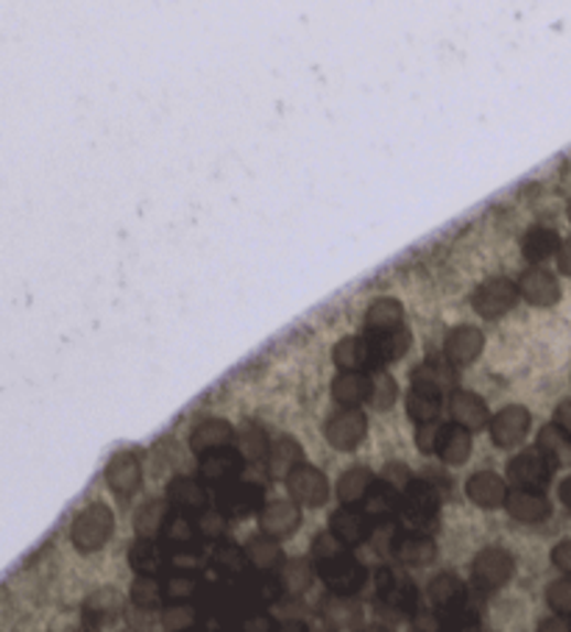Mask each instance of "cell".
Instances as JSON below:
<instances>
[{
  "instance_id": "49",
  "label": "cell",
  "mask_w": 571,
  "mask_h": 632,
  "mask_svg": "<svg viewBox=\"0 0 571 632\" xmlns=\"http://www.w3.org/2000/svg\"><path fill=\"white\" fill-rule=\"evenodd\" d=\"M201 621L198 608H193L190 602H168V608L162 610V626L165 630H190Z\"/></svg>"
},
{
  "instance_id": "57",
  "label": "cell",
  "mask_w": 571,
  "mask_h": 632,
  "mask_svg": "<svg viewBox=\"0 0 571 632\" xmlns=\"http://www.w3.org/2000/svg\"><path fill=\"white\" fill-rule=\"evenodd\" d=\"M560 502L571 510V476H565V480L560 482Z\"/></svg>"
},
{
  "instance_id": "14",
  "label": "cell",
  "mask_w": 571,
  "mask_h": 632,
  "mask_svg": "<svg viewBox=\"0 0 571 632\" xmlns=\"http://www.w3.org/2000/svg\"><path fill=\"white\" fill-rule=\"evenodd\" d=\"M231 443H237V432L226 418H204L190 432V451L195 457L213 454V451L226 449Z\"/></svg>"
},
{
  "instance_id": "1",
  "label": "cell",
  "mask_w": 571,
  "mask_h": 632,
  "mask_svg": "<svg viewBox=\"0 0 571 632\" xmlns=\"http://www.w3.org/2000/svg\"><path fill=\"white\" fill-rule=\"evenodd\" d=\"M115 535V513L104 502L87 504L78 510V515L71 524V544L76 546L82 555H95L112 540Z\"/></svg>"
},
{
  "instance_id": "48",
  "label": "cell",
  "mask_w": 571,
  "mask_h": 632,
  "mask_svg": "<svg viewBox=\"0 0 571 632\" xmlns=\"http://www.w3.org/2000/svg\"><path fill=\"white\" fill-rule=\"evenodd\" d=\"M198 535L201 533L195 529V524L190 522V515L179 513V515H171V522H168L162 538H165L171 546H179V551H184L195 544V538H198Z\"/></svg>"
},
{
  "instance_id": "31",
  "label": "cell",
  "mask_w": 571,
  "mask_h": 632,
  "mask_svg": "<svg viewBox=\"0 0 571 632\" xmlns=\"http://www.w3.org/2000/svg\"><path fill=\"white\" fill-rule=\"evenodd\" d=\"M319 615L335 630H348V626H357L363 619V608L357 604V599L346 597V593H330L324 602L319 604Z\"/></svg>"
},
{
  "instance_id": "7",
  "label": "cell",
  "mask_w": 571,
  "mask_h": 632,
  "mask_svg": "<svg viewBox=\"0 0 571 632\" xmlns=\"http://www.w3.org/2000/svg\"><path fill=\"white\" fill-rule=\"evenodd\" d=\"M513 574H516V560H513L510 551L499 549V546H488L472 563V580L483 591H496V588L507 586Z\"/></svg>"
},
{
  "instance_id": "45",
  "label": "cell",
  "mask_w": 571,
  "mask_h": 632,
  "mask_svg": "<svg viewBox=\"0 0 571 632\" xmlns=\"http://www.w3.org/2000/svg\"><path fill=\"white\" fill-rule=\"evenodd\" d=\"M371 374V393H368V405L379 413L394 410L396 401H399V385L390 374H385L383 368L368 371Z\"/></svg>"
},
{
  "instance_id": "40",
  "label": "cell",
  "mask_w": 571,
  "mask_h": 632,
  "mask_svg": "<svg viewBox=\"0 0 571 632\" xmlns=\"http://www.w3.org/2000/svg\"><path fill=\"white\" fill-rule=\"evenodd\" d=\"M405 326V307L399 299H374L371 307L366 310V329L368 332H385V329Z\"/></svg>"
},
{
  "instance_id": "42",
  "label": "cell",
  "mask_w": 571,
  "mask_h": 632,
  "mask_svg": "<svg viewBox=\"0 0 571 632\" xmlns=\"http://www.w3.org/2000/svg\"><path fill=\"white\" fill-rule=\"evenodd\" d=\"M313 580H315L313 566H310L306 560H301V557H295V560H284L282 568H279V582H282V591L290 593V597H301V593L310 591Z\"/></svg>"
},
{
  "instance_id": "38",
  "label": "cell",
  "mask_w": 571,
  "mask_h": 632,
  "mask_svg": "<svg viewBox=\"0 0 571 632\" xmlns=\"http://www.w3.org/2000/svg\"><path fill=\"white\" fill-rule=\"evenodd\" d=\"M374 482H377V476H374V471L368 469V465H354V469H348L346 474L337 480V499H341V504H359L368 496Z\"/></svg>"
},
{
  "instance_id": "10",
  "label": "cell",
  "mask_w": 571,
  "mask_h": 632,
  "mask_svg": "<svg viewBox=\"0 0 571 632\" xmlns=\"http://www.w3.org/2000/svg\"><path fill=\"white\" fill-rule=\"evenodd\" d=\"M438 510H441V493H438V485H432L430 480H410L407 488L401 491V513L410 518L412 524H424L435 522Z\"/></svg>"
},
{
  "instance_id": "44",
  "label": "cell",
  "mask_w": 571,
  "mask_h": 632,
  "mask_svg": "<svg viewBox=\"0 0 571 632\" xmlns=\"http://www.w3.org/2000/svg\"><path fill=\"white\" fill-rule=\"evenodd\" d=\"M84 615H87V624L104 626L112 624L120 615V599L115 591H98L87 599L84 604Z\"/></svg>"
},
{
  "instance_id": "5",
  "label": "cell",
  "mask_w": 571,
  "mask_h": 632,
  "mask_svg": "<svg viewBox=\"0 0 571 632\" xmlns=\"http://www.w3.org/2000/svg\"><path fill=\"white\" fill-rule=\"evenodd\" d=\"M324 435L335 451L359 449L368 435L366 413L359 410V407H343V410L332 413L324 427Z\"/></svg>"
},
{
  "instance_id": "53",
  "label": "cell",
  "mask_w": 571,
  "mask_h": 632,
  "mask_svg": "<svg viewBox=\"0 0 571 632\" xmlns=\"http://www.w3.org/2000/svg\"><path fill=\"white\" fill-rule=\"evenodd\" d=\"M552 563L554 568H560L563 574H571V540H560L552 549Z\"/></svg>"
},
{
  "instance_id": "24",
  "label": "cell",
  "mask_w": 571,
  "mask_h": 632,
  "mask_svg": "<svg viewBox=\"0 0 571 632\" xmlns=\"http://www.w3.org/2000/svg\"><path fill=\"white\" fill-rule=\"evenodd\" d=\"M507 493H510L507 491V482L499 474H494V471H477L465 482V496L483 510L505 507Z\"/></svg>"
},
{
  "instance_id": "28",
  "label": "cell",
  "mask_w": 571,
  "mask_h": 632,
  "mask_svg": "<svg viewBox=\"0 0 571 632\" xmlns=\"http://www.w3.org/2000/svg\"><path fill=\"white\" fill-rule=\"evenodd\" d=\"M363 510L371 515V522H379V524L390 522V518H394V515L401 510V491L388 480L374 482L368 496L363 499Z\"/></svg>"
},
{
  "instance_id": "55",
  "label": "cell",
  "mask_w": 571,
  "mask_h": 632,
  "mask_svg": "<svg viewBox=\"0 0 571 632\" xmlns=\"http://www.w3.org/2000/svg\"><path fill=\"white\" fill-rule=\"evenodd\" d=\"M554 424H558V427L571 438V401L558 405V410H554Z\"/></svg>"
},
{
  "instance_id": "32",
  "label": "cell",
  "mask_w": 571,
  "mask_h": 632,
  "mask_svg": "<svg viewBox=\"0 0 571 632\" xmlns=\"http://www.w3.org/2000/svg\"><path fill=\"white\" fill-rule=\"evenodd\" d=\"M301 463H304V449H301L299 440L290 438V435H282V438L273 440L271 454H268L266 460V469L273 480H288L290 471Z\"/></svg>"
},
{
  "instance_id": "41",
  "label": "cell",
  "mask_w": 571,
  "mask_h": 632,
  "mask_svg": "<svg viewBox=\"0 0 571 632\" xmlns=\"http://www.w3.org/2000/svg\"><path fill=\"white\" fill-rule=\"evenodd\" d=\"M248 555L246 549H240L237 544H231V540H224V544L215 546L213 551V568L218 574H224V577H235V580H246V571H248Z\"/></svg>"
},
{
  "instance_id": "51",
  "label": "cell",
  "mask_w": 571,
  "mask_h": 632,
  "mask_svg": "<svg viewBox=\"0 0 571 632\" xmlns=\"http://www.w3.org/2000/svg\"><path fill=\"white\" fill-rule=\"evenodd\" d=\"M438 432H441V424L438 421L416 424V446H419L421 454H435Z\"/></svg>"
},
{
  "instance_id": "9",
  "label": "cell",
  "mask_w": 571,
  "mask_h": 632,
  "mask_svg": "<svg viewBox=\"0 0 571 632\" xmlns=\"http://www.w3.org/2000/svg\"><path fill=\"white\" fill-rule=\"evenodd\" d=\"M104 480H107V488L120 499H129L140 491L142 485V460L137 451L123 449L115 451L109 457L107 471H104Z\"/></svg>"
},
{
  "instance_id": "26",
  "label": "cell",
  "mask_w": 571,
  "mask_h": 632,
  "mask_svg": "<svg viewBox=\"0 0 571 632\" xmlns=\"http://www.w3.org/2000/svg\"><path fill=\"white\" fill-rule=\"evenodd\" d=\"M129 566L137 574H165L171 566V551L160 544L157 538H140L137 544H131L129 549Z\"/></svg>"
},
{
  "instance_id": "50",
  "label": "cell",
  "mask_w": 571,
  "mask_h": 632,
  "mask_svg": "<svg viewBox=\"0 0 571 632\" xmlns=\"http://www.w3.org/2000/svg\"><path fill=\"white\" fill-rule=\"evenodd\" d=\"M547 604L560 619H571V574L560 577L547 588Z\"/></svg>"
},
{
  "instance_id": "35",
  "label": "cell",
  "mask_w": 571,
  "mask_h": 632,
  "mask_svg": "<svg viewBox=\"0 0 571 632\" xmlns=\"http://www.w3.org/2000/svg\"><path fill=\"white\" fill-rule=\"evenodd\" d=\"M443 393L438 390H427V387H410L405 398L407 416L412 418L416 424H427V421H438L443 410Z\"/></svg>"
},
{
  "instance_id": "34",
  "label": "cell",
  "mask_w": 571,
  "mask_h": 632,
  "mask_svg": "<svg viewBox=\"0 0 571 632\" xmlns=\"http://www.w3.org/2000/svg\"><path fill=\"white\" fill-rule=\"evenodd\" d=\"M165 499H148L140 510L134 513V529L140 538H162L168 522H171V507Z\"/></svg>"
},
{
  "instance_id": "52",
  "label": "cell",
  "mask_w": 571,
  "mask_h": 632,
  "mask_svg": "<svg viewBox=\"0 0 571 632\" xmlns=\"http://www.w3.org/2000/svg\"><path fill=\"white\" fill-rule=\"evenodd\" d=\"M224 510H206L204 515L198 518V533L201 538H220L224 533Z\"/></svg>"
},
{
  "instance_id": "20",
  "label": "cell",
  "mask_w": 571,
  "mask_h": 632,
  "mask_svg": "<svg viewBox=\"0 0 571 632\" xmlns=\"http://www.w3.org/2000/svg\"><path fill=\"white\" fill-rule=\"evenodd\" d=\"M218 504L229 518H248V515L266 507V493L254 482H246V485L243 482H231V485L224 488Z\"/></svg>"
},
{
  "instance_id": "15",
  "label": "cell",
  "mask_w": 571,
  "mask_h": 632,
  "mask_svg": "<svg viewBox=\"0 0 571 632\" xmlns=\"http://www.w3.org/2000/svg\"><path fill=\"white\" fill-rule=\"evenodd\" d=\"M377 593L388 608L399 610V613H412L419 604V588L412 586V580L396 574L394 568H379L377 571Z\"/></svg>"
},
{
  "instance_id": "22",
  "label": "cell",
  "mask_w": 571,
  "mask_h": 632,
  "mask_svg": "<svg viewBox=\"0 0 571 632\" xmlns=\"http://www.w3.org/2000/svg\"><path fill=\"white\" fill-rule=\"evenodd\" d=\"M168 502L173 510L190 515V518H201L209 510V496L201 482L190 480V476H173L168 485Z\"/></svg>"
},
{
  "instance_id": "37",
  "label": "cell",
  "mask_w": 571,
  "mask_h": 632,
  "mask_svg": "<svg viewBox=\"0 0 571 632\" xmlns=\"http://www.w3.org/2000/svg\"><path fill=\"white\" fill-rule=\"evenodd\" d=\"M246 555L257 571H277V568H282V563H284L282 546H279V540L271 538V535H266V533H259V535H254V538H248Z\"/></svg>"
},
{
  "instance_id": "11",
  "label": "cell",
  "mask_w": 571,
  "mask_h": 632,
  "mask_svg": "<svg viewBox=\"0 0 571 632\" xmlns=\"http://www.w3.org/2000/svg\"><path fill=\"white\" fill-rule=\"evenodd\" d=\"M518 293L527 304L538 307V310H549L560 301L558 276L552 270L541 268V265H530L525 274L518 276Z\"/></svg>"
},
{
  "instance_id": "4",
  "label": "cell",
  "mask_w": 571,
  "mask_h": 632,
  "mask_svg": "<svg viewBox=\"0 0 571 632\" xmlns=\"http://www.w3.org/2000/svg\"><path fill=\"white\" fill-rule=\"evenodd\" d=\"M284 485H288L290 499H295L301 507L319 510V507H324L332 496V488H330V480H326V474L310 463L295 465V469L288 474V480H284Z\"/></svg>"
},
{
  "instance_id": "25",
  "label": "cell",
  "mask_w": 571,
  "mask_h": 632,
  "mask_svg": "<svg viewBox=\"0 0 571 632\" xmlns=\"http://www.w3.org/2000/svg\"><path fill=\"white\" fill-rule=\"evenodd\" d=\"M410 382L416 387H427V390H438V393H454L457 390V365L443 360H427V363L416 365L410 374Z\"/></svg>"
},
{
  "instance_id": "43",
  "label": "cell",
  "mask_w": 571,
  "mask_h": 632,
  "mask_svg": "<svg viewBox=\"0 0 571 632\" xmlns=\"http://www.w3.org/2000/svg\"><path fill=\"white\" fill-rule=\"evenodd\" d=\"M129 597L134 608L140 610H153L165 602V591H162V582L157 574H137L129 588Z\"/></svg>"
},
{
  "instance_id": "47",
  "label": "cell",
  "mask_w": 571,
  "mask_h": 632,
  "mask_svg": "<svg viewBox=\"0 0 571 632\" xmlns=\"http://www.w3.org/2000/svg\"><path fill=\"white\" fill-rule=\"evenodd\" d=\"M198 577H193V571H171L162 580V591H165V602H190L201 593Z\"/></svg>"
},
{
  "instance_id": "54",
  "label": "cell",
  "mask_w": 571,
  "mask_h": 632,
  "mask_svg": "<svg viewBox=\"0 0 571 632\" xmlns=\"http://www.w3.org/2000/svg\"><path fill=\"white\" fill-rule=\"evenodd\" d=\"M383 480H388V482H394L396 488H399V491H405L407 488V482H410V471L407 469H401V465H388V469H385V474H383Z\"/></svg>"
},
{
  "instance_id": "58",
  "label": "cell",
  "mask_w": 571,
  "mask_h": 632,
  "mask_svg": "<svg viewBox=\"0 0 571 632\" xmlns=\"http://www.w3.org/2000/svg\"><path fill=\"white\" fill-rule=\"evenodd\" d=\"M565 215H569V221H571V201H569V206H565Z\"/></svg>"
},
{
  "instance_id": "8",
  "label": "cell",
  "mask_w": 571,
  "mask_h": 632,
  "mask_svg": "<svg viewBox=\"0 0 571 632\" xmlns=\"http://www.w3.org/2000/svg\"><path fill=\"white\" fill-rule=\"evenodd\" d=\"M532 427V416L527 407L521 405H507L491 418V440H494L496 449H516L527 440Z\"/></svg>"
},
{
  "instance_id": "19",
  "label": "cell",
  "mask_w": 571,
  "mask_h": 632,
  "mask_svg": "<svg viewBox=\"0 0 571 632\" xmlns=\"http://www.w3.org/2000/svg\"><path fill=\"white\" fill-rule=\"evenodd\" d=\"M371 515L366 510H357L354 504H343L341 510H335L330 518V529L348 546L366 544L371 538Z\"/></svg>"
},
{
  "instance_id": "30",
  "label": "cell",
  "mask_w": 571,
  "mask_h": 632,
  "mask_svg": "<svg viewBox=\"0 0 571 632\" xmlns=\"http://www.w3.org/2000/svg\"><path fill=\"white\" fill-rule=\"evenodd\" d=\"M394 555L405 566H430L438 555V546L430 535L407 533L394 540Z\"/></svg>"
},
{
  "instance_id": "56",
  "label": "cell",
  "mask_w": 571,
  "mask_h": 632,
  "mask_svg": "<svg viewBox=\"0 0 571 632\" xmlns=\"http://www.w3.org/2000/svg\"><path fill=\"white\" fill-rule=\"evenodd\" d=\"M558 270L563 276H571V235L565 237L563 246H560L558 251Z\"/></svg>"
},
{
  "instance_id": "29",
  "label": "cell",
  "mask_w": 571,
  "mask_h": 632,
  "mask_svg": "<svg viewBox=\"0 0 571 632\" xmlns=\"http://www.w3.org/2000/svg\"><path fill=\"white\" fill-rule=\"evenodd\" d=\"M368 340H371L374 354L379 360V368L388 363H399L412 346V334L410 329L396 326V329H385V332H368Z\"/></svg>"
},
{
  "instance_id": "3",
  "label": "cell",
  "mask_w": 571,
  "mask_h": 632,
  "mask_svg": "<svg viewBox=\"0 0 571 632\" xmlns=\"http://www.w3.org/2000/svg\"><path fill=\"white\" fill-rule=\"evenodd\" d=\"M518 296H521L518 293V281L505 279V276H491L474 290L472 307L485 321H496V318H505L518 304Z\"/></svg>"
},
{
  "instance_id": "36",
  "label": "cell",
  "mask_w": 571,
  "mask_h": 632,
  "mask_svg": "<svg viewBox=\"0 0 571 632\" xmlns=\"http://www.w3.org/2000/svg\"><path fill=\"white\" fill-rule=\"evenodd\" d=\"M427 599L432 602V608L452 610V608H457L460 602L468 599V591H465L463 580L454 577V574H438L435 580L427 586Z\"/></svg>"
},
{
  "instance_id": "39",
  "label": "cell",
  "mask_w": 571,
  "mask_h": 632,
  "mask_svg": "<svg viewBox=\"0 0 571 632\" xmlns=\"http://www.w3.org/2000/svg\"><path fill=\"white\" fill-rule=\"evenodd\" d=\"M237 443H240L243 457H246V463H266L268 454H271L273 440L268 438V432L259 427L257 421H243L240 432H237Z\"/></svg>"
},
{
  "instance_id": "13",
  "label": "cell",
  "mask_w": 571,
  "mask_h": 632,
  "mask_svg": "<svg viewBox=\"0 0 571 632\" xmlns=\"http://www.w3.org/2000/svg\"><path fill=\"white\" fill-rule=\"evenodd\" d=\"M301 527V504L295 499L284 502V499H277V502H268L266 507L259 510V529L266 535L277 540H288L299 533Z\"/></svg>"
},
{
  "instance_id": "2",
  "label": "cell",
  "mask_w": 571,
  "mask_h": 632,
  "mask_svg": "<svg viewBox=\"0 0 571 632\" xmlns=\"http://www.w3.org/2000/svg\"><path fill=\"white\" fill-rule=\"evenodd\" d=\"M315 571L324 580L326 591L330 593H346L354 597L366 588L368 571L366 566L352 555V551H337V555L324 557V560H315Z\"/></svg>"
},
{
  "instance_id": "27",
  "label": "cell",
  "mask_w": 571,
  "mask_h": 632,
  "mask_svg": "<svg viewBox=\"0 0 571 632\" xmlns=\"http://www.w3.org/2000/svg\"><path fill=\"white\" fill-rule=\"evenodd\" d=\"M371 393V374L366 371H341L332 382V398L341 407H359Z\"/></svg>"
},
{
  "instance_id": "21",
  "label": "cell",
  "mask_w": 571,
  "mask_h": 632,
  "mask_svg": "<svg viewBox=\"0 0 571 632\" xmlns=\"http://www.w3.org/2000/svg\"><path fill=\"white\" fill-rule=\"evenodd\" d=\"M449 413H452L454 424L472 429V432H480L491 424V410L485 405V398L472 390H454L452 398H449Z\"/></svg>"
},
{
  "instance_id": "17",
  "label": "cell",
  "mask_w": 571,
  "mask_h": 632,
  "mask_svg": "<svg viewBox=\"0 0 571 632\" xmlns=\"http://www.w3.org/2000/svg\"><path fill=\"white\" fill-rule=\"evenodd\" d=\"M201 463H198V469H201V480L204 482H209V485H220V488H226V485H231V482H237V476H240V471H243V451L237 454L231 446H226V449H218V451H213V454H204V457H198Z\"/></svg>"
},
{
  "instance_id": "16",
  "label": "cell",
  "mask_w": 571,
  "mask_h": 632,
  "mask_svg": "<svg viewBox=\"0 0 571 632\" xmlns=\"http://www.w3.org/2000/svg\"><path fill=\"white\" fill-rule=\"evenodd\" d=\"M507 513L521 524H543L552 515V504L536 488H513L505 502Z\"/></svg>"
},
{
  "instance_id": "46",
  "label": "cell",
  "mask_w": 571,
  "mask_h": 632,
  "mask_svg": "<svg viewBox=\"0 0 571 632\" xmlns=\"http://www.w3.org/2000/svg\"><path fill=\"white\" fill-rule=\"evenodd\" d=\"M538 449H541L543 454L552 460L554 469H560V465H563L571 454V438L552 421V424H547L541 432H538Z\"/></svg>"
},
{
  "instance_id": "18",
  "label": "cell",
  "mask_w": 571,
  "mask_h": 632,
  "mask_svg": "<svg viewBox=\"0 0 571 632\" xmlns=\"http://www.w3.org/2000/svg\"><path fill=\"white\" fill-rule=\"evenodd\" d=\"M332 360L341 371H374L379 368V360L374 354L371 340L357 338V334H348V338L337 340L335 349H332Z\"/></svg>"
},
{
  "instance_id": "12",
  "label": "cell",
  "mask_w": 571,
  "mask_h": 632,
  "mask_svg": "<svg viewBox=\"0 0 571 632\" xmlns=\"http://www.w3.org/2000/svg\"><path fill=\"white\" fill-rule=\"evenodd\" d=\"M485 352V334L477 326H454L449 329V334L443 338V357L449 360L457 368H468L480 360V354Z\"/></svg>"
},
{
  "instance_id": "33",
  "label": "cell",
  "mask_w": 571,
  "mask_h": 632,
  "mask_svg": "<svg viewBox=\"0 0 571 632\" xmlns=\"http://www.w3.org/2000/svg\"><path fill=\"white\" fill-rule=\"evenodd\" d=\"M560 246H563V240H560L558 232L549 226H532L527 228V235L521 237V254H525L527 263L532 265L558 257Z\"/></svg>"
},
{
  "instance_id": "6",
  "label": "cell",
  "mask_w": 571,
  "mask_h": 632,
  "mask_svg": "<svg viewBox=\"0 0 571 632\" xmlns=\"http://www.w3.org/2000/svg\"><path fill=\"white\" fill-rule=\"evenodd\" d=\"M552 460L543 454L541 449H525L521 454H516L507 463V482L513 488H536V491H543L552 480Z\"/></svg>"
},
{
  "instance_id": "23",
  "label": "cell",
  "mask_w": 571,
  "mask_h": 632,
  "mask_svg": "<svg viewBox=\"0 0 571 632\" xmlns=\"http://www.w3.org/2000/svg\"><path fill=\"white\" fill-rule=\"evenodd\" d=\"M474 440H472V429L460 427V424H441V432H438V449L435 454L441 457L446 465H463L468 463L472 457Z\"/></svg>"
}]
</instances>
